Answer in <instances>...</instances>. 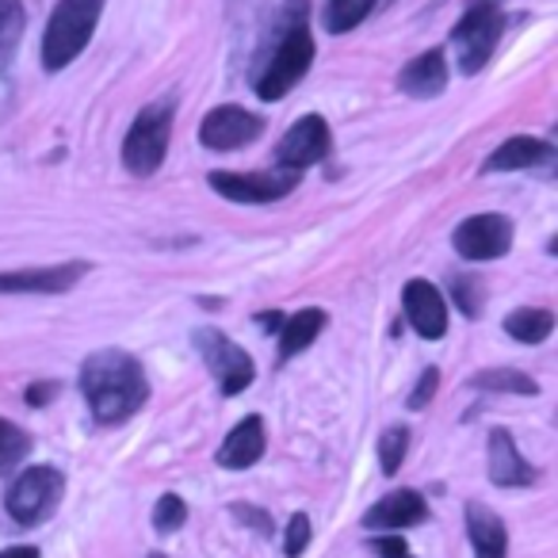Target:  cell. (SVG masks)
<instances>
[{"label":"cell","mask_w":558,"mask_h":558,"mask_svg":"<svg viewBox=\"0 0 558 558\" xmlns=\"http://www.w3.org/2000/svg\"><path fill=\"white\" fill-rule=\"evenodd\" d=\"M81 395L96 425H123L146 405L149 379L142 364L123 349H100L81 364Z\"/></svg>","instance_id":"cell-1"},{"label":"cell","mask_w":558,"mask_h":558,"mask_svg":"<svg viewBox=\"0 0 558 558\" xmlns=\"http://www.w3.org/2000/svg\"><path fill=\"white\" fill-rule=\"evenodd\" d=\"M314 54H318V47H314L311 27H306V4L295 0L291 12L283 16V32L276 35L260 73L253 77L256 96L260 100H283L306 77V70L314 65Z\"/></svg>","instance_id":"cell-2"},{"label":"cell","mask_w":558,"mask_h":558,"mask_svg":"<svg viewBox=\"0 0 558 558\" xmlns=\"http://www.w3.org/2000/svg\"><path fill=\"white\" fill-rule=\"evenodd\" d=\"M104 4L108 0H58V9L50 12L47 35H43V65L50 73L65 70V65L85 54L96 24L104 16Z\"/></svg>","instance_id":"cell-3"},{"label":"cell","mask_w":558,"mask_h":558,"mask_svg":"<svg viewBox=\"0 0 558 558\" xmlns=\"http://www.w3.org/2000/svg\"><path fill=\"white\" fill-rule=\"evenodd\" d=\"M172 116H177V100H154L134 116L131 131L123 138V165L131 177H154L165 165L172 138Z\"/></svg>","instance_id":"cell-4"},{"label":"cell","mask_w":558,"mask_h":558,"mask_svg":"<svg viewBox=\"0 0 558 558\" xmlns=\"http://www.w3.org/2000/svg\"><path fill=\"white\" fill-rule=\"evenodd\" d=\"M62 494H65V474L58 466H27L9 486L4 509H9V517L20 527H35L54 517V509L62 505Z\"/></svg>","instance_id":"cell-5"},{"label":"cell","mask_w":558,"mask_h":558,"mask_svg":"<svg viewBox=\"0 0 558 558\" xmlns=\"http://www.w3.org/2000/svg\"><path fill=\"white\" fill-rule=\"evenodd\" d=\"M497 39H501V0H471L451 32V43L459 50V70L478 73L497 50Z\"/></svg>","instance_id":"cell-6"},{"label":"cell","mask_w":558,"mask_h":558,"mask_svg":"<svg viewBox=\"0 0 558 558\" xmlns=\"http://www.w3.org/2000/svg\"><path fill=\"white\" fill-rule=\"evenodd\" d=\"M192 344L203 356V364H207V372L215 375L218 390H222L226 398L241 395V390L253 383V375H256L253 356H248L241 344H233L226 333H218V329H195Z\"/></svg>","instance_id":"cell-7"},{"label":"cell","mask_w":558,"mask_h":558,"mask_svg":"<svg viewBox=\"0 0 558 558\" xmlns=\"http://www.w3.org/2000/svg\"><path fill=\"white\" fill-rule=\"evenodd\" d=\"M207 184L233 203H276L303 184V172L279 169V165L268 172H218L215 169L207 177Z\"/></svg>","instance_id":"cell-8"},{"label":"cell","mask_w":558,"mask_h":558,"mask_svg":"<svg viewBox=\"0 0 558 558\" xmlns=\"http://www.w3.org/2000/svg\"><path fill=\"white\" fill-rule=\"evenodd\" d=\"M88 271H93V264H88V260L47 264V268L0 271V295H62V291L77 288Z\"/></svg>","instance_id":"cell-9"},{"label":"cell","mask_w":558,"mask_h":558,"mask_svg":"<svg viewBox=\"0 0 558 558\" xmlns=\"http://www.w3.org/2000/svg\"><path fill=\"white\" fill-rule=\"evenodd\" d=\"M329 149H333V134H329V123L322 116H303L295 126H291L276 146V165L279 169H295L306 172L311 165L326 161Z\"/></svg>","instance_id":"cell-10"},{"label":"cell","mask_w":558,"mask_h":558,"mask_svg":"<svg viewBox=\"0 0 558 558\" xmlns=\"http://www.w3.org/2000/svg\"><path fill=\"white\" fill-rule=\"evenodd\" d=\"M260 134H264V119L238 108V104H222V108L207 111L199 123V142L207 149H218V154L248 146V142H256Z\"/></svg>","instance_id":"cell-11"},{"label":"cell","mask_w":558,"mask_h":558,"mask_svg":"<svg viewBox=\"0 0 558 558\" xmlns=\"http://www.w3.org/2000/svg\"><path fill=\"white\" fill-rule=\"evenodd\" d=\"M451 245L466 260H497L512 248V222L505 215H474L456 226Z\"/></svg>","instance_id":"cell-12"},{"label":"cell","mask_w":558,"mask_h":558,"mask_svg":"<svg viewBox=\"0 0 558 558\" xmlns=\"http://www.w3.org/2000/svg\"><path fill=\"white\" fill-rule=\"evenodd\" d=\"M405 303V318L417 329L425 341H440L448 333V303H444L440 291L428 283V279H410L402 291Z\"/></svg>","instance_id":"cell-13"},{"label":"cell","mask_w":558,"mask_h":558,"mask_svg":"<svg viewBox=\"0 0 558 558\" xmlns=\"http://www.w3.org/2000/svg\"><path fill=\"white\" fill-rule=\"evenodd\" d=\"M489 451V482L497 489H524L535 482V466H527V459L517 451L509 428H494L486 440Z\"/></svg>","instance_id":"cell-14"},{"label":"cell","mask_w":558,"mask_h":558,"mask_svg":"<svg viewBox=\"0 0 558 558\" xmlns=\"http://www.w3.org/2000/svg\"><path fill=\"white\" fill-rule=\"evenodd\" d=\"M428 520V501L417 489H395L383 497L375 509L364 512V527H379V532H402V527L425 524Z\"/></svg>","instance_id":"cell-15"},{"label":"cell","mask_w":558,"mask_h":558,"mask_svg":"<svg viewBox=\"0 0 558 558\" xmlns=\"http://www.w3.org/2000/svg\"><path fill=\"white\" fill-rule=\"evenodd\" d=\"M264 448H268V436H264V417H245L233 425V433L222 440V448H218V466H226V471H245V466L260 463Z\"/></svg>","instance_id":"cell-16"},{"label":"cell","mask_w":558,"mask_h":558,"mask_svg":"<svg viewBox=\"0 0 558 558\" xmlns=\"http://www.w3.org/2000/svg\"><path fill=\"white\" fill-rule=\"evenodd\" d=\"M555 161V146L543 138H527V134H517V138L501 142L494 154L486 157L482 172H517V169H543V165Z\"/></svg>","instance_id":"cell-17"},{"label":"cell","mask_w":558,"mask_h":558,"mask_svg":"<svg viewBox=\"0 0 558 558\" xmlns=\"http://www.w3.org/2000/svg\"><path fill=\"white\" fill-rule=\"evenodd\" d=\"M463 520H466L474 558H505V550H509V532H505V520L497 517L494 509H486L482 501H466Z\"/></svg>","instance_id":"cell-18"},{"label":"cell","mask_w":558,"mask_h":558,"mask_svg":"<svg viewBox=\"0 0 558 558\" xmlns=\"http://www.w3.org/2000/svg\"><path fill=\"white\" fill-rule=\"evenodd\" d=\"M398 88L405 96H417V100H433L448 88V65H444L440 50H425L417 54L402 73H398Z\"/></svg>","instance_id":"cell-19"},{"label":"cell","mask_w":558,"mask_h":558,"mask_svg":"<svg viewBox=\"0 0 558 558\" xmlns=\"http://www.w3.org/2000/svg\"><path fill=\"white\" fill-rule=\"evenodd\" d=\"M326 322H329L326 311H318V306H306V311L291 314V318L279 326V349H276L279 364L311 349V344L322 337V329H326Z\"/></svg>","instance_id":"cell-20"},{"label":"cell","mask_w":558,"mask_h":558,"mask_svg":"<svg viewBox=\"0 0 558 558\" xmlns=\"http://www.w3.org/2000/svg\"><path fill=\"white\" fill-rule=\"evenodd\" d=\"M550 329H555V314L543 311V306H524V311H512L509 318H505V333H509L512 341H520V344L547 341Z\"/></svg>","instance_id":"cell-21"},{"label":"cell","mask_w":558,"mask_h":558,"mask_svg":"<svg viewBox=\"0 0 558 558\" xmlns=\"http://www.w3.org/2000/svg\"><path fill=\"white\" fill-rule=\"evenodd\" d=\"M27 12L24 0H0V70H9L16 62V50L24 43Z\"/></svg>","instance_id":"cell-22"},{"label":"cell","mask_w":558,"mask_h":558,"mask_svg":"<svg viewBox=\"0 0 558 558\" xmlns=\"http://www.w3.org/2000/svg\"><path fill=\"white\" fill-rule=\"evenodd\" d=\"M474 390H497V395H524L535 398L539 395V383L527 372H512V367H489V372H478L471 379Z\"/></svg>","instance_id":"cell-23"},{"label":"cell","mask_w":558,"mask_h":558,"mask_svg":"<svg viewBox=\"0 0 558 558\" xmlns=\"http://www.w3.org/2000/svg\"><path fill=\"white\" fill-rule=\"evenodd\" d=\"M379 0H329L326 4V32L329 35H349L364 24L375 12Z\"/></svg>","instance_id":"cell-24"},{"label":"cell","mask_w":558,"mask_h":558,"mask_svg":"<svg viewBox=\"0 0 558 558\" xmlns=\"http://www.w3.org/2000/svg\"><path fill=\"white\" fill-rule=\"evenodd\" d=\"M405 451H410V428L395 425L379 436V463H383V474H398L405 463Z\"/></svg>","instance_id":"cell-25"},{"label":"cell","mask_w":558,"mask_h":558,"mask_svg":"<svg viewBox=\"0 0 558 558\" xmlns=\"http://www.w3.org/2000/svg\"><path fill=\"white\" fill-rule=\"evenodd\" d=\"M27 451H32V440H27L24 428L0 417V474L12 471V466H16L20 459L27 456Z\"/></svg>","instance_id":"cell-26"},{"label":"cell","mask_w":558,"mask_h":558,"mask_svg":"<svg viewBox=\"0 0 558 558\" xmlns=\"http://www.w3.org/2000/svg\"><path fill=\"white\" fill-rule=\"evenodd\" d=\"M187 520V505H184V497H177V494H161V501L154 505V527L161 535H169V532H177L180 524Z\"/></svg>","instance_id":"cell-27"},{"label":"cell","mask_w":558,"mask_h":558,"mask_svg":"<svg viewBox=\"0 0 558 558\" xmlns=\"http://www.w3.org/2000/svg\"><path fill=\"white\" fill-rule=\"evenodd\" d=\"M451 295H456L459 311H463L466 318H478V314H482V283L474 276H456V279H451Z\"/></svg>","instance_id":"cell-28"},{"label":"cell","mask_w":558,"mask_h":558,"mask_svg":"<svg viewBox=\"0 0 558 558\" xmlns=\"http://www.w3.org/2000/svg\"><path fill=\"white\" fill-rule=\"evenodd\" d=\"M311 535H314L311 517H306V512H295V517L288 520V535H283V555L299 558L306 550V543H311Z\"/></svg>","instance_id":"cell-29"},{"label":"cell","mask_w":558,"mask_h":558,"mask_svg":"<svg viewBox=\"0 0 558 558\" xmlns=\"http://www.w3.org/2000/svg\"><path fill=\"white\" fill-rule=\"evenodd\" d=\"M436 387H440V372H436V367H425L417 387H413V395H410V410H425V405L433 402Z\"/></svg>","instance_id":"cell-30"},{"label":"cell","mask_w":558,"mask_h":558,"mask_svg":"<svg viewBox=\"0 0 558 558\" xmlns=\"http://www.w3.org/2000/svg\"><path fill=\"white\" fill-rule=\"evenodd\" d=\"M233 517L245 520L248 527H256L260 535H271V517L264 509H248V505H233Z\"/></svg>","instance_id":"cell-31"},{"label":"cell","mask_w":558,"mask_h":558,"mask_svg":"<svg viewBox=\"0 0 558 558\" xmlns=\"http://www.w3.org/2000/svg\"><path fill=\"white\" fill-rule=\"evenodd\" d=\"M372 550L379 558H410V547H405V539H398V535H390V539H375Z\"/></svg>","instance_id":"cell-32"},{"label":"cell","mask_w":558,"mask_h":558,"mask_svg":"<svg viewBox=\"0 0 558 558\" xmlns=\"http://www.w3.org/2000/svg\"><path fill=\"white\" fill-rule=\"evenodd\" d=\"M54 395H58V383H32V387H27V402L32 405H47Z\"/></svg>","instance_id":"cell-33"},{"label":"cell","mask_w":558,"mask_h":558,"mask_svg":"<svg viewBox=\"0 0 558 558\" xmlns=\"http://www.w3.org/2000/svg\"><path fill=\"white\" fill-rule=\"evenodd\" d=\"M0 558H39V547H9L0 550Z\"/></svg>","instance_id":"cell-34"},{"label":"cell","mask_w":558,"mask_h":558,"mask_svg":"<svg viewBox=\"0 0 558 558\" xmlns=\"http://www.w3.org/2000/svg\"><path fill=\"white\" fill-rule=\"evenodd\" d=\"M149 558H165V555H149Z\"/></svg>","instance_id":"cell-35"}]
</instances>
